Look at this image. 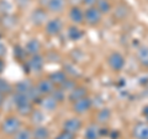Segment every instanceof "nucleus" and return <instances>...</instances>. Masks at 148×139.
Listing matches in <instances>:
<instances>
[{"label": "nucleus", "instance_id": "obj_1", "mask_svg": "<svg viewBox=\"0 0 148 139\" xmlns=\"http://www.w3.org/2000/svg\"><path fill=\"white\" fill-rule=\"evenodd\" d=\"M22 128V122L18 114H8L0 123V132L6 137H12Z\"/></svg>", "mask_w": 148, "mask_h": 139}, {"label": "nucleus", "instance_id": "obj_2", "mask_svg": "<svg viewBox=\"0 0 148 139\" xmlns=\"http://www.w3.org/2000/svg\"><path fill=\"white\" fill-rule=\"evenodd\" d=\"M106 63H108V67L111 72L120 73L126 67V57L122 53H120L119 50H114L106 57Z\"/></svg>", "mask_w": 148, "mask_h": 139}, {"label": "nucleus", "instance_id": "obj_3", "mask_svg": "<svg viewBox=\"0 0 148 139\" xmlns=\"http://www.w3.org/2000/svg\"><path fill=\"white\" fill-rule=\"evenodd\" d=\"M104 15L96 6H89L84 9V24L89 27H98L103 22Z\"/></svg>", "mask_w": 148, "mask_h": 139}, {"label": "nucleus", "instance_id": "obj_4", "mask_svg": "<svg viewBox=\"0 0 148 139\" xmlns=\"http://www.w3.org/2000/svg\"><path fill=\"white\" fill-rule=\"evenodd\" d=\"M92 108V100L90 96H85L83 99H79L72 102V112L77 116H83L90 112Z\"/></svg>", "mask_w": 148, "mask_h": 139}, {"label": "nucleus", "instance_id": "obj_5", "mask_svg": "<svg viewBox=\"0 0 148 139\" xmlns=\"http://www.w3.org/2000/svg\"><path fill=\"white\" fill-rule=\"evenodd\" d=\"M63 27H64V24H63V21L61 20V18L53 17V18H49V20L46 22V25L43 26V30H45L46 36L57 37V36H59L62 33Z\"/></svg>", "mask_w": 148, "mask_h": 139}, {"label": "nucleus", "instance_id": "obj_6", "mask_svg": "<svg viewBox=\"0 0 148 139\" xmlns=\"http://www.w3.org/2000/svg\"><path fill=\"white\" fill-rule=\"evenodd\" d=\"M83 129V121L79 118V116H73V117L67 118L66 121L62 123V131L69 132L72 134H77L79 133Z\"/></svg>", "mask_w": 148, "mask_h": 139}, {"label": "nucleus", "instance_id": "obj_7", "mask_svg": "<svg viewBox=\"0 0 148 139\" xmlns=\"http://www.w3.org/2000/svg\"><path fill=\"white\" fill-rule=\"evenodd\" d=\"M48 11L46 7H36L34 11L31 12L30 15V20L32 22L34 26H37V27H41V26H45L46 22H47L49 18H48Z\"/></svg>", "mask_w": 148, "mask_h": 139}, {"label": "nucleus", "instance_id": "obj_8", "mask_svg": "<svg viewBox=\"0 0 148 139\" xmlns=\"http://www.w3.org/2000/svg\"><path fill=\"white\" fill-rule=\"evenodd\" d=\"M45 63L46 59L42 54H35V55H30L29 59H27V68L30 69L31 73H41L45 68Z\"/></svg>", "mask_w": 148, "mask_h": 139}, {"label": "nucleus", "instance_id": "obj_9", "mask_svg": "<svg viewBox=\"0 0 148 139\" xmlns=\"http://www.w3.org/2000/svg\"><path fill=\"white\" fill-rule=\"evenodd\" d=\"M37 105H38V107L42 110L43 112L52 113V112H56V111H57V108L59 107L61 104H59L52 95H47V96H43Z\"/></svg>", "mask_w": 148, "mask_h": 139}, {"label": "nucleus", "instance_id": "obj_10", "mask_svg": "<svg viewBox=\"0 0 148 139\" xmlns=\"http://www.w3.org/2000/svg\"><path fill=\"white\" fill-rule=\"evenodd\" d=\"M68 18L72 25L80 26L84 24V9L79 5H73L68 10Z\"/></svg>", "mask_w": 148, "mask_h": 139}, {"label": "nucleus", "instance_id": "obj_11", "mask_svg": "<svg viewBox=\"0 0 148 139\" xmlns=\"http://www.w3.org/2000/svg\"><path fill=\"white\" fill-rule=\"evenodd\" d=\"M68 6V0H47L46 1V9L49 14L59 15Z\"/></svg>", "mask_w": 148, "mask_h": 139}, {"label": "nucleus", "instance_id": "obj_12", "mask_svg": "<svg viewBox=\"0 0 148 139\" xmlns=\"http://www.w3.org/2000/svg\"><path fill=\"white\" fill-rule=\"evenodd\" d=\"M35 85H36L37 89H38V91L41 92V95H42V96L51 95V94H52V92L54 91V89H56L54 84L49 80L48 76L41 78L40 80H37V82H36Z\"/></svg>", "mask_w": 148, "mask_h": 139}, {"label": "nucleus", "instance_id": "obj_13", "mask_svg": "<svg viewBox=\"0 0 148 139\" xmlns=\"http://www.w3.org/2000/svg\"><path fill=\"white\" fill-rule=\"evenodd\" d=\"M85 96H89V90H88V87L84 85L78 84L72 91L68 92L67 99H68V101H71V104H72L74 101L83 99V97H85Z\"/></svg>", "mask_w": 148, "mask_h": 139}, {"label": "nucleus", "instance_id": "obj_14", "mask_svg": "<svg viewBox=\"0 0 148 139\" xmlns=\"http://www.w3.org/2000/svg\"><path fill=\"white\" fill-rule=\"evenodd\" d=\"M133 139H148V123L137 122L131 129Z\"/></svg>", "mask_w": 148, "mask_h": 139}, {"label": "nucleus", "instance_id": "obj_15", "mask_svg": "<svg viewBox=\"0 0 148 139\" xmlns=\"http://www.w3.org/2000/svg\"><path fill=\"white\" fill-rule=\"evenodd\" d=\"M25 53L29 55H35V54H40L42 50V43L38 38H30L25 44Z\"/></svg>", "mask_w": 148, "mask_h": 139}, {"label": "nucleus", "instance_id": "obj_16", "mask_svg": "<svg viewBox=\"0 0 148 139\" xmlns=\"http://www.w3.org/2000/svg\"><path fill=\"white\" fill-rule=\"evenodd\" d=\"M101 137V128L99 123H90L88 124L84 132V139H100Z\"/></svg>", "mask_w": 148, "mask_h": 139}, {"label": "nucleus", "instance_id": "obj_17", "mask_svg": "<svg viewBox=\"0 0 148 139\" xmlns=\"http://www.w3.org/2000/svg\"><path fill=\"white\" fill-rule=\"evenodd\" d=\"M48 78H49V80L54 84L56 87H61V86H63L64 82L68 80L69 76L64 70H57V72L51 73L48 75Z\"/></svg>", "mask_w": 148, "mask_h": 139}, {"label": "nucleus", "instance_id": "obj_18", "mask_svg": "<svg viewBox=\"0 0 148 139\" xmlns=\"http://www.w3.org/2000/svg\"><path fill=\"white\" fill-rule=\"evenodd\" d=\"M136 59L143 69H148V46H141L136 52Z\"/></svg>", "mask_w": 148, "mask_h": 139}, {"label": "nucleus", "instance_id": "obj_19", "mask_svg": "<svg viewBox=\"0 0 148 139\" xmlns=\"http://www.w3.org/2000/svg\"><path fill=\"white\" fill-rule=\"evenodd\" d=\"M35 85V82H32L30 79H24V80L17 81L15 86H14V91L17 94H29V91L32 89V86Z\"/></svg>", "mask_w": 148, "mask_h": 139}, {"label": "nucleus", "instance_id": "obj_20", "mask_svg": "<svg viewBox=\"0 0 148 139\" xmlns=\"http://www.w3.org/2000/svg\"><path fill=\"white\" fill-rule=\"evenodd\" d=\"M32 138L34 139H51V132L48 127L45 124H40L36 126L32 129Z\"/></svg>", "mask_w": 148, "mask_h": 139}, {"label": "nucleus", "instance_id": "obj_21", "mask_svg": "<svg viewBox=\"0 0 148 139\" xmlns=\"http://www.w3.org/2000/svg\"><path fill=\"white\" fill-rule=\"evenodd\" d=\"M15 108H16V112L18 116H21V117H30L32 111H34L36 107H35V104L32 102V101H29V102H25L22 105L16 106Z\"/></svg>", "mask_w": 148, "mask_h": 139}, {"label": "nucleus", "instance_id": "obj_22", "mask_svg": "<svg viewBox=\"0 0 148 139\" xmlns=\"http://www.w3.org/2000/svg\"><path fill=\"white\" fill-rule=\"evenodd\" d=\"M67 36L71 41H79L84 37V31H83L78 25H72L67 30Z\"/></svg>", "mask_w": 148, "mask_h": 139}, {"label": "nucleus", "instance_id": "obj_23", "mask_svg": "<svg viewBox=\"0 0 148 139\" xmlns=\"http://www.w3.org/2000/svg\"><path fill=\"white\" fill-rule=\"evenodd\" d=\"M96 7L99 9V11L103 14V15H109V14L112 12L114 10V3L112 0H98L96 3Z\"/></svg>", "mask_w": 148, "mask_h": 139}, {"label": "nucleus", "instance_id": "obj_24", "mask_svg": "<svg viewBox=\"0 0 148 139\" xmlns=\"http://www.w3.org/2000/svg\"><path fill=\"white\" fill-rule=\"evenodd\" d=\"M45 113L41 108H35L34 111H32V113L30 114V121L31 123L34 124V127L36 126H40V124H43L45 122Z\"/></svg>", "mask_w": 148, "mask_h": 139}, {"label": "nucleus", "instance_id": "obj_25", "mask_svg": "<svg viewBox=\"0 0 148 139\" xmlns=\"http://www.w3.org/2000/svg\"><path fill=\"white\" fill-rule=\"evenodd\" d=\"M112 14L115 15V17H116L117 20H125L130 14V9L125 5V4H117V5L114 6Z\"/></svg>", "mask_w": 148, "mask_h": 139}, {"label": "nucleus", "instance_id": "obj_26", "mask_svg": "<svg viewBox=\"0 0 148 139\" xmlns=\"http://www.w3.org/2000/svg\"><path fill=\"white\" fill-rule=\"evenodd\" d=\"M111 118V111L108 107H101L98 112H96V123L104 124L108 123Z\"/></svg>", "mask_w": 148, "mask_h": 139}, {"label": "nucleus", "instance_id": "obj_27", "mask_svg": "<svg viewBox=\"0 0 148 139\" xmlns=\"http://www.w3.org/2000/svg\"><path fill=\"white\" fill-rule=\"evenodd\" d=\"M0 92L4 95V96H9L14 92V86L11 85L10 81H8L5 78H3L0 75Z\"/></svg>", "mask_w": 148, "mask_h": 139}, {"label": "nucleus", "instance_id": "obj_28", "mask_svg": "<svg viewBox=\"0 0 148 139\" xmlns=\"http://www.w3.org/2000/svg\"><path fill=\"white\" fill-rule=\"evenodd\" d=\"M12 139H34L32 138V129L29 127H22L16 134L11 137Z\"/></svg>", "mask_w": 148, "mask_h": 139}, {"label": "nucleus", "instance_id": "obj_29", "mask_svg": "<svg viewBox=\"0 0 148 139\" xmlns=\"http://www.w3.org/2000/svg\"><path fill=\"white\" fill-rule=\"evenodd\" d=\"M51 95H52L59 104H62V102H64V100L67 99V95H68V94L62 89V87H56L54 91H53Z\"/></svg>", "mask_w": 148, "mask_h": 139}, {"label": "nucleus", "instance_id": "obj_30", "mask_svg": "<svg viewBox=\"0 0 148 139\" xmlns=\"http://www.w3.org/2000/svg\"><path fill=\"white\" fill-rule=\"evenodd\" d=\"M78 85V82L75 81V80H74V79H72V78H68V80L66 81V82H64V84H63V86H61L62 87V89L64 90V91H66L67 92V94H68V92L69 91H72L73 89H74V87H75Z\"/></svg>", "mask_w": 148, "mask_h": 139}, {"label": "nucleus", "instance_id": "obj_31", "mask_svg": "<svg viewBox=\"0 0 148 139\" xmlns=\"http://www.w3.org/2000/svg\"><path fill=\"white\" fill-rule=\"evenodd\" d=\"M54 139H75V134H72V133L66 132V131H61L57 136H56Z\"/></svg>", "mask_w": 148, "mask_h": 139}, {"label": "nucleus", "instance_id": "obj_32", "mask_svg": "<svg viewBox=\"0 0 148 139\" xmlns=\"http://www.w3.org/2000/svg\"><path fill=\"white\" fill-rule=\"evenodd\" d=\"M82 5H84L85 7H89V6H95L98 0H80Z\"/></svg>", "mask_w": 148, "mask_h": 139}, {"label": "nucleus", "instance_id": "obj_33", "mask_svg": "<svg viewBox=\"0 0 148 139\" xmlns=\"http://www.w3.org/2000/svg\"><path fill=\"white\" fill-rule=\"evenodd\" d=\"M6 52H8V50H6V46L1 41H0V58H4V57H5Z\"/></svg>", "mask_w": 148, "mask_h": 139}, {"label": "nucleus", "instance_id": "obj_34", "mask_svg": "<svg viewBox=\"0 0 148 139\" xmlns=\"http://www.w3.org/2000/svg\"><path fill=\"white\" fill-rule=\"evenodd\" d=\"M5 70V62H4V58H0V75Z\"/></svg>", "mask_w": 148, "mask_h": 139}, {"label": "nucleus", "instance_id": "obj_35", "mask_svg": "<svg viewBox=\"0 0 148 139\" xmlns=\"http://www.w3.org/2000/svg\"><path fill=\"white\" fill-rule=\"evenodd\" d=\"M4 101H5V96H4L1 92H0V107L4 105Z\"/></svg>", "mask_w": 148, "mask_h": 139}]
</instances>
